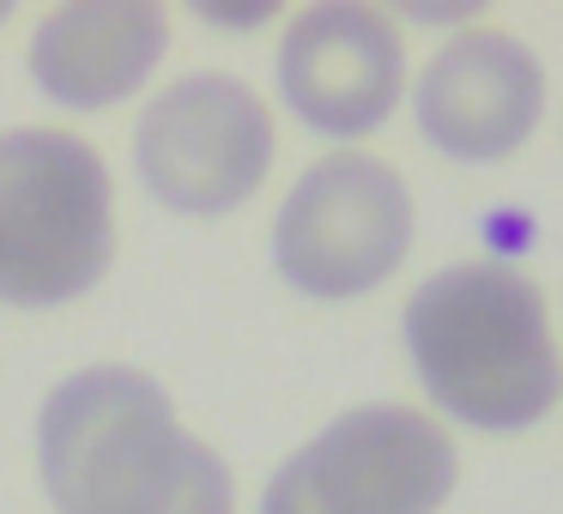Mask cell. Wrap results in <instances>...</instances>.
<instances>
[{
	"mask_svg": "<svg viewBox=\"0 0 563 514\" xmlns=\"http://www.w3.org/2000/svg\"><path fill=\"white\" fill-rule=\"evenodd\" d=\"M37 472L55 514H231V466L176 424L146 369L98 364L49 388Z\"/></svg>",
	"mask_w": 563,
	"mask_h": 514,
	"instance_id": "6da1fadb",
	"label": "cell"
},
{
	"mask_svg": "<svg viewBox=\"0 0 563 514\" xmlns=\"http://www.w3.org/2000/svg\"><path fill=\"white\" fill-rule=\"evenodd\" d=\"M406 351L430 400L490 436L539 424L563 393L545 297L503 260H461L418 284L406 303Z\"/></svg>",
	"mask_w": 563,
	"mask_h": 514,
	"instance_id": "7a4b0ae2",
	"label": "cell"
},
{
	"mask_svg": "<svg viewBox=\"0 0 563 514\" xmlns=\"http://www.w3.org/2000/svg\"><path fill=\"white\" fill-rule=\"evenodd\" d=\"M115 188L98 146L67 127L0 134V303L55 309L110 272Z\"/></svg>",
	"mask_w": 563,
	"mask_h": 514,
	"instance_id": "3957f363",
	"label": "cell"
},
{
	"mask_svg": "<svg viewBox=\"0 0 563 514\" xmlns=\"http://www.w3.org/2000/svg\"><path fill=\"white\" fill-rule=\"evenodd\" d=\"M461 484L449 429L418 405H352L261 490V514H437Z\"/></svg>",
	"mask_w": 563,
	"mask_h": 514,
	"instance_id": "277c9868",
	"label": "cell"
},
{
	"mask_svg": "<svg viewBox=\"0 0 563 514\" xmlns=\"http://www.w3.org/2000/svg\"><path fill=\"white\" fill-rule=\"evenodd\" d=\"M412 248V194L400 170L369 152L316 158L273 219V267L316 303L364 297Z\"/></svg>",
	"mask_w": 563,
	"mask_h": 514,
	"instance_id": "5b68a950",
	"label": "cell"
},
{
	"mask_svg": "<svg viewBox=\"0 0 563 514\" xmlns=\"http://www.w3.org/2000/svg\"><path fill=\"white\" fill-rule=\"evenodd\" d=\"M273 115L243 79L188 74L134 122V170L146 194L188 219L236 212L273 170Z\"/></svg>",
	"mask_w": 563,
	"mask_h": 514,
	"instance_id": "8992f818",
	"label": "cell"
},
{
	"mask_svg": "<svg viewBox=\"0 0 563 514\" xmlns=\"http://www.w3.org/2000/svg\"><path fill=\"white\" fill-rule=\"evenodd\" d=\"M406 86V43L376 7H309L279 43V98L328 139H364L394 115Z\"/></svg>",
	"mask_w": 563,
	"mask_h": 514,
	"instance_id": "52a82bcc",
	"label": "cell"
},
{
	"mask_svg": "<svg viewBox=\"0 0 563 514\" xmlns=\"http://www.w3.org/2000/svg\"><path fill=\"white\" fill-rule=\"evenodd\" d=\"M412 110L424 139L454 164H503L527 146L545 110V67L509 31L473 25L418 74Z\"/></svg>",
	"mask_w": 563,
	"mask_h": 514,
	"instance_id": "ba28073f",
	"label": "cell"
},
{
	"mask_svg": "<svg viewBox=\"0 0 563 514\" xmlns=\"http://www.w3.org/2000/svg\"><path fill=\"white\" fill-rule=\"evenodd\" d=\"M170 49V19L152 0H74L31 31V79L62 110H110L134 98Z\"/></svg>",
	"mask_w": 563,
	"mask_h": 514,
	"instance_id": "9c48e42d",
	"label": "cell"
},
{
	"mask_svg": "<svg viewBox=\"0 0 563 514\" xmlns=\"http://www.w3.org/2000/svg\"><path fill=\"white\" fill-rule=\"evenodd\" d=\"M0 19H7V7H0Z\"/></svg>",
	"mask_w": 563,
	"mask_h": 514,
	"instance_id": "30bf717a",
	"label": "cell"
}]
</instances>
